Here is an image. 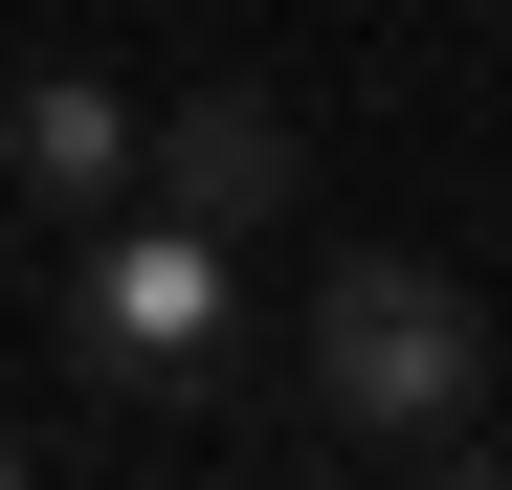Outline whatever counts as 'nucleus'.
Masks as SVG:
<instances>
[{"instance_id":"1","label":"nucleus","mask_w":512,"mask_h":490,"mask_svg":"<svg viewBox=\"0 0 512 490\" xmlns=\"http://www.w3.org/2000/svg\"><path fill=\"white\" fill-rule=\"evenodd\" d=\"M468 379H490V335H468V290H446V268H401V245H379V268H334V290H312V401H334V424L446 446V424H468Z\"/></svg>"},{"instance_id":"2","label":"nucleus","mask_w":512,"mask_h":490,"mask_svg":"<svg viewBox=\"0 0 512 490\" xmlns=\"http://www.w3.org/2000/svg\"><path fill=\"white\" fill-rule=\"evenodd\" d=\"M67 335H90V379H179V357L223 335V245H201V223H134L112 268H90Z\"/></svg>"},{"instance_id":"3","label":"nucleus","mask_w":512,"mask_h":490,"mask_svg":"<svg viewBox=\"0 0 512 490\" xmlns=\"http://www.w3.org/2000/svg\"><path fill=\"white\" fill-rule=\"evenodd\" d=\"M134 179H156V223H201V245H245V223L290 201V112H268V90H201L179 134H134Z\"/></svg>"},{"instance_id":"4","label":"nucleus","mask_w":512,"mask_h":490,"mask_svg":"<svg viewBox=\"0 0 512 490\" xmlns=\"http://www.w3.org/2000/svg\"><path fill=\"white\" fill-rule=\"evenodd\" d=\"M0 179H23L45 223H112V201H134V112L90 90V67H45V90L0 112Z\"/></svg>"}]
</instances>
